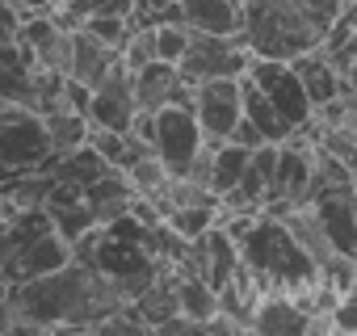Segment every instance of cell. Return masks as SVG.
I'll return each instance as SVG.
<instances>
[{
  "instance_id": "6da1fadb",
  "label": "cell",
  "mask_w": 357,
  "mask_h": 336,
  "mask_svg": "<svg viewBox=\"0 0 357 336\" xmlns=\"http://www.w3.org/2000/svg\"><path fill=\"white\" fill-rule=\"evenodd\" d=\"M126 307V294L89 261H68L55 273L9 286L0 323L9 328H97Z\"/></svg>"
},
{
  "instance_id": "7a4b0ae2",
  "label": "cell",
  "mask_w": 357,
  "mask_h": 336,
  "mask_svg": "<svg viewBox=\"0 0 357 336\" xmlns=\"http://www.w3.org/2000/svg\"><path fill=\"white\" fill-rule=\"evenodd\" d=\"M340 13L344 0H244L240 38L248 55L294 59L303 51H315Z\"/></svg>"
},
{
  "instance_id": "3957f363",
  "label": "cell",
  "mask_w": 357,
  "mask_h": 336,
  "mask_svg": "<svg viewBox=\"0 0 357 336\" xmlns=\"http://www.w3.org/2000/svg\"><path fill=\"white\" fill-rule=\"evenodd\" d=\"M240 248V265L248 269V277L257 282L261 294H307L319 282V265L311 261V252L294 240V231L278 219L257 211L236 236Z\"/></svg>"
},
{
  "instance_id": "277c9868",
  "label": "cell",
  "mask_w": 357,
  "mask_h": 336,
  "mask_svg": "<svg viewBox=\"0 0 357 336\" xmlns=\"http://www.w3.org/2000/svg\"><path fill=\"white\" fill-rule=\"evenodd\" d=\"M51 139L47 122L30 105H5L0 109V181L26 173V168H43L51 160Z\"/></svg>"
},
{
  "instance_id": "5b68a950",
  "label": "cell",
  "mask_w": 357,
  "mask_h": 336,
  "mask_svg": "<svg viewBox=\"0 0 357 336\" xmlns=\"http://www.w3.org/2000/svg\"><path fill=\"white\" fill-rule=\"evenodd\" d=\"M244 76L269 97V105L278 109V118L286 122V130H303V126L315 122V109H311V101L303 93V80L290 68V59H261V55H252L248 68H244Z\"/></svg>"
},
{
  "instance_id": "8992f818",
  "label": "cell",
  "mask_w": 357,
  "mask_h": 336,
  "mask_svg": "<svg viewBox=\"0 0 357 336\" xmlns=\"http://www.w3.org/2000/svg\"><path fill=\"white\" fill-rule=\"evenodd\" d=\"M202 126L190 105H160L155 109V130H151V151L168 168V177H185V168L202 151Z\"/></svg>"
},
{
  "instance_id": "52a82bcc",
  "label": "cell",
  "mask_w": 357,
  "mask_h": 336,
  "mask_svg": "<svg viewBox=\"0 0 357 336\" xmlns=\"http://www.w3.org/2000/svg\"><path fill=\"white\" fill-rule=\"evenodd\" d=\"M248 47L240 34H194L190 30V47L176 59V72H181L190 84L215 80V76H244L248 68Z\"/></svg>"
},
{
  "instance_id": "ba28073f",
  "label": "cell",
  "mask_w": 357,
  "mask_h": 336,
  "mask_svg": "<svg viewBox=\"0 0 357 336\" xmlns=\"http://www.w3.org/2000/svg\"><path fill=\"white\" fill-rule=\"evenodd\" d=\"M194 118L202 126L206 143H223L231 126L240 122V76H215L194 84Z\"/></svg>"
},
{
  "instance_id": "9c48e42d",
  "label": "cell",
  "mask_w": 357,
  "mask_h": 336,
  "mask_svg": "<svg viewBox=\"0 0 357 336\" xmlns=\"http://www.w3.org/2000/svg\"><path fill=\"white\" fill-rule=\"evenodd\" d=\"M130 89H135V105L151 114L160 105H194V84L176 72V63H164V59H147L143 68H135Z\"/></svg>"
},
{
  "instance_id": "30bf717a",
  "label": "cell",
  "mask_w": 357,
  "mask_h": 336,
  "mask_svg": "<svg viewBox=\"0 0 357 336\" xmlns=\"http://www.w3.org/2000/svg\"><path fill=\"white\" fill-rule=\"evenodd\" d=\"M68 261H72V244H68L55 227H47V231L30 236V240L9 257V265H5V282H9V286H22V282H30V277L55 273V269L68 265Z\"/></svg>"
},
{
  "instance_id": "8fae6325",
  "label": "cell",
  "mask_w": 357,
  "mask_h": 336,
  "mask_svg": "<svg viewBox=\"0 0 357 336\" xmlns=\"http://www.w3.org/2000/svg\"><path fill=\"white\" fill-rule=\"evenodd\" d=\"M290 68L298 72V80H303V93H307V101H311V109H319V105H328V101H336V97H344V93H353L349 89V80H344V72L328 59V51H303V55H294L290 59Z\"/></svg>"
},
{
  "instance_id": "7c38bea8",
  "label": "cell",
  "mask_w": 357,
  "mask_h": 336,
  "mask_svg": "<svg viewBox=\"0 0 357 336\" xmlns=\"http://www.w3.org/2000/svg\"><path fill=\"white\" fill-rule=\"evenodd\" d=\"M307 323H311V315H307V307H298L294 294H261L248 315V328L269 332V336H294V332H307Z\"/></svg>"
},
{
  "instance_id": "4fadbf2b",
  "label": "cell",
  "mask_w": 357,
  "mask_h": 336,
  "mask_svg": "<svg viewBox=\"0 0 357 336\" xmlns=\"http://www.w3.org/2000/svg\"><path fill=\"white\" fill-rule=\"evenodd\" d=\"M176 5L194 34H240L244 26V0H176Z\"/></svg>"
},
{
  "instance_id": "5bb4252c",
  "label": "cell",
  "mask_w": 357,
  "mask_h": 336,
  "mask_svg": "<svg viewBox=\"0 0 357 336\" xmlns=\"http://www.w3.org/2000/svg\"><path fill=\"white\" fill-rule=\"evenodd\" d=\"M118 59V51H109V47H101L93 34H84L80 26L72 30V55H68V76L72 80H80V84H97L105 72H109V63Z\"/></svg>"
},
{
  "instance_id": "9a60e30c",
  "label": "cell",
  "mask_w": 357,
  "mask_h": 336,
  "mask_svg": "<svg viewBox=\"0 0 357 336\" xmlns=\"http://www.w3.org/2000/svg\"><path fill=\"white\" fill-rule=\"evenodd\" d=\"M248 155H252V147H240V143H231V139H223V143H215L211 147V194L215 198H223L227 190H236V181L244 177V168H248Z\"/></svg>"
},
{
  "instance_id": "2e32d148",
  "label": "cell",
  "mask_w": 357,
  "mask_h": 336,
  "mask_svg": "<svg viewBox=\"0 0 357 336\" xmlns=\"http://www.w3.org/2000/svg\"><path fill=\"white\" fill-rule=\"evenodd\" d=\"M240 114H244V118H248L265 139H269V143H282V139L290 135V130H286V122L278 118V109L269 105V97H265L248 76H240Z\"/></svg>"
},
{
  "instance_id": "e0dca14e",
  "label": "cell",
  "mask_w": 357,
  "mask_h": 336,
  "mask_svg": "<svg viewBox=\"0 0 357 336\" xmlns=\"http://www.w3.org/2000/svg\"><path fill=\"white\" fill-rule=\"evenodd\" d=\"M130 17H114V13H93V17H84L80 22V30L84 34H93L101 47H109V51H118L122 55V47H126V38H130Z\"/></svg>"
},
{
  "instance_id": "ac0fdd59",
  "label": "cell",
  "mask_w": 357,
  "mask_h": 336,
  "mask_svg": "<svg viewBox=\"0 0 357 336\" xmlns=\"http://www.w3.org/2000/svg\"><path fill=\"white\" fill-rule=\"evenodd\" d=\"M185 47H190V26H181V22H160L155 26V59L176 63L185 55Z\"/></svg>"
},
{
  "instance_id": "d6986e66",
  "label": "cell",
  "mask_w": 357,
  "mask_h": 336,
  "mask_svg": "<svg viewBox=\"0 0 357 336\" xmlns=\"http://www.w3.org/2000/svg\"><path fill=\"white\" fill-rule=\"evenodd\" d=\"M332 328L336 332H357V286L353 290H344V294H336V303H332Z\"/></svg>"
},
{
  "instance_id": "ffe728a7",
  "label": "cell",
  "mask_w": 357,
  "mask_h": 336,
  "mask_svg": "<svg viewBox=\"0 0 357 336\" xmlns=\"http://www.w3.org/2000/svg\"><path fill=\"white\" fill-rule=\"evenodd\" d=\"M227 139H231V143H240V147H261V143H269V139H265L248 118H244V114H240V122L231 126V135H227Z\"/></svg>"
},
{
  "instance_id": "44dd1931",
  "label": "cell",
  "mask_w": 357,
  "mask_h": 336,
  "mask_svg": "<svg viewBox=\"0 0 357 336\" xmlns=\"http://www.w3.org/2000/svg\"><path fill=\"white\" fill-rule=\"evenodd\" d=\"M172 0H135V13H130V22L135 26H151V17L160 13V9H168Z\"/></svg>"
},
{
  "instance_id": "7402d4cb",
  "label": "cell",
  "mask_w": 357,
  "mask_h": 336,
  "mask_svg": "<svg viewBox=\"0 0 357 336\" xmlns=\"http://www.w3.org/2000/svg\"><path fill=\"white\" fill-rule=\"evenodd\" d=\"M55 5H68V0H55Z\"/></svg>"
},
{
  "instance_id": "603a6c76",
  "label": "cell",
  "mask_w": 357,
  "mask_h": 336,
  "mask_svg": "<svg viewBox=\"0 0 357 336\" xmlns=\"http://www.w3.org/2000/svg\"><path fill=\"white\" fill-rule=\"evenodd\" d=\"M0 219H5V215H0Z\"/></svg>"
}]
</instances>
